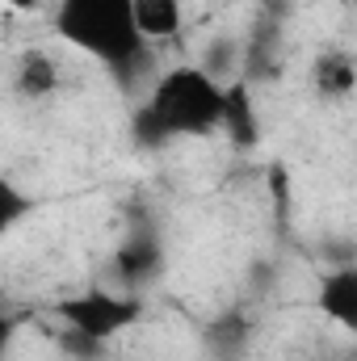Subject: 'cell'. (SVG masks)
<instances>
[{
	"label": "cell",
	"mask_w": 357,
	"mask_h": 361,
	"mask_svg": "<svg viewBox=\"0 0 357 361\" xmlns=\"http://www.w3.org/2000/svg\"><path fill=\"white\" fill-rule=\"evenodd\" d=\"M282 63H286V21L257 13L248 38L240 42V80H248V85L277 80Z\"/></svg>",
	"instance_id": "5"
},
{
	"label": "cell",
	"mask_w": 357,
	"mask_h": 361,
	"mask_svg": "<svg viewBox=\"0 0 357 361\" xmlns=\"http://www.w3.org/2000/svg\"><path fill=\"white\" fill-rule=\"evenodd\" d=\"M311 80H315V92H320L324 101H345V97L357 89L353 51H345V47L320 51V55H315V68H311Z\"/></svg>",
	"instance_id": "10"
},
{
	"label": "cell",
	"mask_w": 357,
	"mask_h": 361,
	"mask_svg": "<svg viewBox=\"0 0 357 361\" xmlns=\"http://www.w3.org/2000/svg\"><path fill=\"white\" fill-rule=\"evenodd\" d=\"M219 114L223 85L198 63H177L143 89V101L131 114V139L147 152L169 147L177 139H206L219 130Z\"/></svg>",
	"instance_id": "1"
},
{
	"label": "cell",
	"mask_w": 357,
	"mask_h": 361,
	"mask_svg": "<svg viewBox=\"0 0 357 361\" xmlns=\"http://www.w3.org/2000/svg\"><path fill=\"white\" fill-rule=\"evenodd\" d=\"M320 311L345 328V332H357V269L353 261L337 265L320 277Z\"/></svg>",
	"instance_id": "9"
},
{
	"label": "cell",
	"mask_w": 357,
	"mask_h": 361,
	"mask_svg": "<svg viewBox=\"0 0 357 361\" xmlns=\"http://www.w3.org/2000/svg\"><path fill=\"white\" fill-rule=\"evenodd\" d=\"M4 4H8L13 13H34V8H38V0H4Z\"/></svg>",
	"instance_id": "14"
},
{
	"label": "cell",
	"mask_w": 357,
	"mask_h": 361,
	"mask_svg": "<svg viewBox=\"0 0 357 361\" xmlns=\"http://www.w3.org/2000/svg\"><path fill=\"white\" fill-rule=\"evenodd\" d=\"M8 80H13V92H17L21 101L38 105V101H47V97L59 92V63H55L42 47H25V51L17 55Z\"/></svg>",
	"instance_id": "8"
},
{
	"label": "cell",
	"mask_w": 357,
	"mask_h": 361,
	"mask_svg": "<svg viewBox=\"0 0 357 361\" xmlns=\"http://www.w3.org/2000/svg\"><path fill=\"white\" fill-rule=\"evenodd\" d=\"M131 13H135V30L139 38L152 47V42H173L185 25V4L181 0H131Z\"/></svg>",
	"instance_id": "11"
},
{
	"label": "cell",
	"mask_w": 357,
	"mask_h": 361,
	"mask_svg": "<svg viewBox=\"0 0 357 361\" xmlns=\"http://www.w3.org/2000/svg\"><path fill=\"white\" fill-rule=\"evenodd\" d=\"M13 336H17V319L0 311V361L8 357V349H13Z\"/></svg>",
	"instance_id": "13"
},
{
	"label": "cell",
	"mask_w": 357,
	"mask_h": 361,
	"mask_svg": "<svg viewBox=\"0 0 357 361\" xmlns=\"http://www.w3.org/2000/svg\"><path fill=\"white\" fill-rule=\"evenodd\" d=\"M219 130L227 135L231 147L248 152L261 143V118H257V97L248 80H227L223 85V114H219Z\"/></svg>",
	"instance_id": "6"
},
{
	"label": "cell",
	"mask_w": 357,
	"mask_h": 361,
	"mask_svg": "<svg viewBox=\"0 0 357 361\" xmlns=\"http://www.w3.org/2000/svg\"><path fill=\"white\" fill-rule=\"evenodd\" d=\"M253 332H257V319L244 307H231V311H219L202 328V349L210 361H244L248 345H253Z\"/></svg>",
	"instance_id": "7"
},
{
	"label": "cell",
	"mask_w": 357,
	"mask_h": 361,
	"mask_svg": "<svg viewBox=\"0 0 357 361\" xmlns=\"http://www.w3.org/2000/svg\"><path fill=\"white\" fill-rule=\"evenodd\" d=\"M51 34L109 68L122 89L152 85V47L135 30L131 0H55Z\"/></svg>",
	"instance_id": "2"
},
{
	"label": "cell",
	"mask_w": 357,
	"mask_h": 361,
	"mask_svg": "<svg viewBox=\"0 0 357 361\" xmlns=\"http://www.w3.org/2000/svg\"><path fill=\"white\" fill-rule=\"evenodd\" d=\"M164 265H169L164 235H160L152 223H135V227L118 240V248H114V257H109V281H114V290L139 294L143 286H152V281L164 277Z\"/></svg>",
	"instance_id": "4"
},
{
	"label": "cell",
	"mask_w": 357,
	"mask_h": 361,
	"mask_svg": "<svg viewBox=\"0 0 357 361\" xmlns=\"http://www.w3.org/2000/svg\"><path fill=\"white\" fill-rule=\"evenodd\" d=\"M34 197L21 189V185H13L8 177H0V240L17 227V223H25L30 214H34Z\"/></svg>",
	"instance_id": "12"
},
{
	"label": "cell",
	"mask_w": 357,
	"mask_h": 361,
	"mask_svg": "<svg viewBox=\"0 0 357 361\" xmlns=\"http://www.w3.org/2000/svg\"><path fill=\"white\" fill-rule=\"evenodd\" d=\"M143 298L131 294V290H114V286H89L80 294H68L55 302V315L68 332L97 341V345H109L118 341L122 332H131L139 319H143Z\"/></svg>",
	"instance_id": "3"
}]
</instances>
